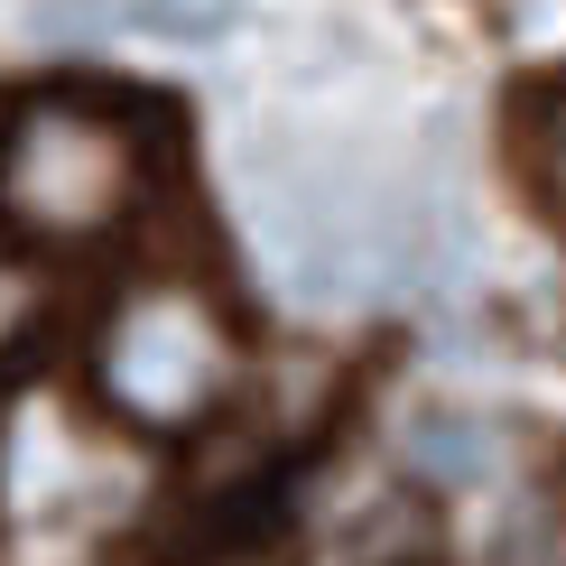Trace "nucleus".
I'll list each match as a JSON object with an SVG mask.
<instances>
[{"label":"nucleus","instance_id":"20e7f679","mask_svg":"<svg viewBox=\"0 0 566 566\" xmlns=\"http://www.w3.org/2000/svg\"><path fill=\"white\" fill-rule=\"evenodd\" d=\"M399 455H409V474L428 492H464L492 474V428L464 409H418L409 428H399Z\"/></svg>","mask_w":566,"mask_h":566},{"label":"nucleus","instance_id":"f257e3e1","mask_svg":"<svg viewBox=\"0 0 566 566\" xmlns=\"http://www.w3.org/2000/svg\"><path fill=\"white\" fill-rule=\"evenodd\" d=\"M149 103H122L103 84H38L0 103V242L19 251H93L112 242L158 186Z\"/></svg>","mask_w":566,"mask_h":566},{"label":"nucleus","instance_id":"f03ea898","mask_svg":"<svg viewBox=\"0 0 566 566\" xmlns=\"http://www.w3.org/2000/svg\"><path fill=\"white\" fill-rule=\"evenodd\" d=\"M93 399L139 437H196L242 381V325L205 279H130L84 344Z\"/></svg>","mask_w":566,"mask_h":566},{"label":"nucleus","instance_id":"7ed1b4c3","mask_svg":"<svg viewBox=\"0 0 566 566\" xmlns=\"http://www.w3.org/2000/svg\"><path fill=\"white\" fill-rule=\"evenodd\" d=\"M29 29L56 46H214L232 0H29Z\"/></svg>","mask_w":566,"mask_h":566},{"label":"nucleus","instance_id":"39448f33","mask_svg":"<svg viewBox=\"0 0 566 566\" xmlns=\"http://www.w3.org/2000/svg\"><path fill=\"white\" fill-rule=\"evenodd\" d=\"M521 177H530V205L557 214V93L538 84L521 103Z\"/></svg>","mask_w":566,"mask_h":566}]
</instances>
